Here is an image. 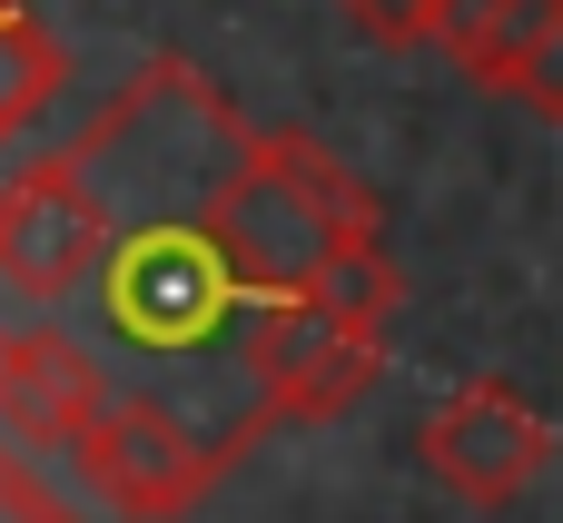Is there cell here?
<instances>
[{"instance_id": "cell-3", "label": "cell", "mask_w": 563, "mask_h": 523, "mask_svg": "<svg viewBox=\"0 0 563 523\" xmlns=\"http://www.w3.org/2000/svg\"><path fill=\"white\" fill-rule=\"evenodd\" d=\"M99 297V326L109 346L148 356V366H198V356H228V326H238V287L218 267V237L208 227H139V237H109L99 247V277L79 287Z\"/></svg>"}, {"instance_id": "cell-10", "label": "cell", "mask_w": 563, "mask_h": 523, "mask_svg": "<svg viewBox=\"0 0 563 523\" xmlns=\"http://www.w3.org/2000/svg\"><path fill=\"white\" fill-rule=\"evenodd\" d=\"M59 40L40 30V10H20V0H0V148L59 99Z\"/></svg>"}, {"instance_id": "cell-1", "label": "cell", "mask_w": 563, "mask_h": 523, "mask_svg": "<svg viewBox=\"0 0 563 523\" xmlns=\"http://www.w3.org/2000/svg\"><path fill=\"white\" fill-rule=\"evenodd\" d=\"M247 138H257V129L238 119V99H228L198 59L158 49L148 69H129V79L79 119V138L59 148V168L79 178V198L99 208L109 237H139V227H208V208H218V188L238 178Z\"/></svg>"}, {"instance_id": "cell-2", "label": "cell", "mask_w": 563, "mask_h": 523, "mask_svg": "<svg viewBox=\"0 0 563 523\" xmlns=\"http://www.w3.org/2000/svg\"><path fill=\"white\" fill-rule=\"evenodd\" d=\"M208 237H218V267L238 287V307L247 297H307V277L336 247H366L376 237V188L356 168H336L317 138L267 129V138H247L238 178L218 188Z\"/></svg>"}, {"instance_id": "cell-7", "label": "cell", "mask_w": 563, "mask_h": 523, "mask_svg": "<svg viewBox=\"0 0 563 523\" xmlns=\"http://www.w3.org/2000/svg\"><path fill=\"white\" fill-rule=\"evenodd\" d=\"M416 455H426V475H435L445 494H465V504L505 514V504H525V494L544 485V465H554V425H544L515 386L475 376V386L435 396V415H426Z\"/></svg>"}, {"instance_id": "cell-6", "label": "cell", "mask_w": 563, "mask_h": 523, "mask_svg": "<svg viewBox=\"0 0 563 523\" xmlns=\"http://www.w3.org/2000/svg\"><path fill=\"white\" fill-rule=\"evenodd\" d=\"M99 247H109V227L79 198V178L59 168V148L0 168V326L69 307L99 277Z\"/></svg>"}, {"instance_id": "cell-5", "label": "cell", "mask_w": 563, "mask_h": 523, "mask_svg": "<svg viewBox=\"0 0 563 523\" xmlns=\"http://www.w3.org/2000/svg\"><path fill=\"white\" fill-rule=\"evenodd\" d=\"M69 455H79L89 494H99L109 514H129V523H178V514H198V504H208V485L228 475V465H218V445H208L168 396H148V386L99 396V405H89V425L69 435Z\"/></svg>"}, {"instance_id": "cell-12", "label": "cell", "mask_w": 563, "mask_h": 523, "mask_svg": "<svg viewBox=\"0 0 563 523\" xmlns=\"http://www.w3.org/2000/svg\"><path fill=\"white\" fill-rule=\"evenodd\" d=\"M0 523H79V514H69V504H59V494H49L30 465L0 445Z\"/></svg>"}, {"instance_id": "cell-11", "label": "cell", "mask_w": 563, "mask_h": 523, "mask_svg": "<svg viewBox=\"0 0 563 523\" xmlns=\"http://www.w3.org/2000/svg\"><path fill=\"white\" fill-rule=\"evenodd\" d=\"M495 89H505V99H525L534 119H563V0L525 30V49L505 59V79H495Z\"/></svg>"}, {"instance_id": "cell-4", "label": "cell", "mask_w": 563, "mask_h": 523, "mask_svg": "<svg viewBox=\"0 0 563 523\" xmlns=\"http://www.w3.org/2000/svg\"><path fill=\"white\" fill-rule=\"evenodd\" d=\"M228 366L257 425H327L386 376V326L327 316L317 297H247L228 326Z\"/></svg>"}, {"instance_id": "cell-9", "label": "cell", "mask_w": 563, "mask_h": 523, "mask_svg": "<svg viewBox=\"0 0 563 523\" xmlns=\"http://www.w3.org/2000/svg\"><path fill=\"white\" fill-rule=\"evenodd\" d=\"M544 10H554V0H416V10H406V40H416V49H445L475 89H495L505 59L525 49V30H534Z\"/></svg>"}, {"instance_id": "cell-8", "label": "cell", "mask_w": 563, "mask_h": 523, "mask_svg": "<svg viewBox=\"0 0 563 523\" xmlns=\"http://www.w3.org/2000/svg\"><path fill=\"white\" fill-rule=\"evenodd\" d=\"M99 396H109L99 356L69 326H49V316H10L0 326V435H10V455H59L89 425Z\"/></svg>"}, {"instance_id": "cell-13", "label": "cell", "mask_w": 563, "mask_h": 523, "mask_svg": "<svg viewBox=\"0 0 563 523\" xmlns=\"http://www.w3.org/2000/svg\"><path fill=\"white\" fill-rule=\"evenodd\" d=\"M346 10H356L376 40H406V10H416V0H346Z\"/></svg>"}]
</instances>
